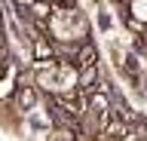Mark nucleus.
<instances>
[{"label":"nucleus","mask_w":147,"mask_h":141,"mask_svg":"<svg viewBox=\"0 0 147 141\" xmlns=\"http://www.w3.org/2000/svg\"><path fill=\"white\" fill-rule=\"evenodd\" d=\"M52 31H55V37H61V40H74L86 31V25H83V19L77 12H61V16H55Z\"/></svg>","instance_id":"obj_1"},{"label":"nucleus","mask_w":147,"mask_h":141,"mask_svg":"<svg viewBox=\"0 0 147 141\" xmlns=\"http://www.w3.org/2000/svg\"><path fill=\"white\" fill-rule=\"evenodd\" d=\"M34 101H37V92L31 86H22L18 89V107H34Z\"/></svg>","instance_id":"obj_2"},{"label":"nucleus","mask_w":147,"mask_h":141,"mask_svg":"<svg viewBox=\"0 0 147 141\" xmlns=\"http://www.w3.org/2000/svg\"><path fill=\"white\" fill-rule=\"evenodd\" d=\"M18 3H34V0H18Z\"/></svg>","instance_id":"obj_4"},{"label":"nucleus","mask_w":147,"mask_h":141,"mask_svg":"<svg viewBox=\"0 0 147 141\" xmlns=\"http://www.w3.org/2000/svg\"><path fill=\"white\" fill-rule=\"evenodd\" d=\"M132 16L138 22H147V0H132Z\"/></svg>","instance_id":"obj_3"}]
</instances>
